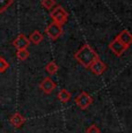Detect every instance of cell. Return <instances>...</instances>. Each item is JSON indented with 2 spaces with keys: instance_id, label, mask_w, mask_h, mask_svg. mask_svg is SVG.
I'll return each mask as SVG.
<instances>
[{
  "instance_id": "8fae6325",
  "label": "cell",
  "mask_w": 132,
  "mask_h": 133,
  "mask_svg": "<svg viewBox=\"0 0 132 133\" xmlns=\"http://www.w3.org/2000/svg\"><path fill=\"white\" fill-rule=\"evenodd\" d=\"M71 97H72L71 93H70V91H67L66 89H62V90L58 93V95H57V98L59 99V101L62 102L63 104L67 103V102L71 99Z\"/></svg>"
},
{
  "instance_id": "7a4b0ae2",
  "label": "cell",
  "mask_w": 132,
  "mask_h": 133,
  "mask_svg": "<svg viewBox=\"0 0 132 133\" xmlns=\"http://www.w3.org/2000/svg\"><path fill=\"white\" fill-rule=\"evenodd\" d=\"M50 16H51L53 22H56V23H58V24H62V25L66 23L68 20L67 12H66L62 6H57L56 8H52L51 13H50Z\"/></svg>"
},
{
  "instance_id": "6da1fadb",
  "label": "cell",
  "mask_w": 132,
  "mask_h": 133,
  "mask_svg": "<svg viewBox=\"0 0 132 133\" xmlns=\"http://www.w3.org/2000/svg\"><path fill=\"white\" fill-rule=\"evenodd\" d=\"M97 58H98V55L95 52V50L88 44H83L74 55V59L77 60L80 65H82L83 67H86V68L89 67L90 64L95 59H97Z\"/></svg>"
},
{
  "instance_id": "52a82bcc",
  "label": "cell",
  "mask_w": 132,
  "mask_h": 133,
  "mask_svg": "<svg viewBox=\"0 0 132 133\" xmlns=\"http://www.w3.org/2000/svg\"><path fill=\"white\" fill-rule=\"evenodd\" d=\"M109 49H110V50L114 52V55H116L117 57H121V56L128 50V48H126L124 44H122L117 38H115V39L109 44Z\"/></svg>"
},
{
  "instance_id": "9c48e42d",
  "label": "cell",
  "mask_w": 132,
  "mask_h": 133,
  "mask_svg": "<svg viewBox=\"0 0 132 133\" xmlns=\"http://www.w3.org/2000/svg\"><path fill=\"white\" fill-rule=\"evenodd\" d=\"M116 38H117L122 44L125 45L128 49H129V46H130L131 43H132V36H131V34H130L129 30H123V31H122Z\"/></svg>"
},
{
  "instance_id": "4fadbf2b",
  "label": "cell",
  "mask_w": 132,
  "mask_h": 133,
  "mask_svg": "<svg viewBox=\"0 0 132 133\" xmlns=\"http://www.w3.org/2000/svg\"><path fill=\"white\" fill-rule=\"evenodd\" d=\"M58 65L55 63V61H50L49 64H47V66H45V71H47V73H49L50 75H55L56 73L58 72Z\"/></svg>"
},
{
  "instance_id": "5b68a950",
  "label": "cell",
  "mask_w": 132,
  "mask_h": 133,
  "mask_svg": "<svg viewBox=\"0 0 132 133\" xmlns=\"http://www.w3.org/2000/svg\"><path fill=\"white\" fill-rule=\"evenodd\" d=\"M56 82L52 80L51 78H49V76H47V78H44L42 80V82L39 83V88L41 90L43 91L44 94H51L53 90L56 89Z\"/></svg>"
},
{
  "instance_id": "2e32d148",
  "label": "cell",
  "mask_w": 132,
  "mask_h": 133,
  "mask_svg": "<svg viewBox=\"0 0 132 133\" xmlns=\"http://www.w3.org/2000/svg\"><path fill=\"white\" fill-rule=\"evenodd\" d=\"M41 4H42V6L44 7L45 9L51 11L53 7L56 6V0H42V1H41Z\"/></svg>"
},
{
  "instance_id": "5bb4252c",
  "label": "cell",
  "mask_w": 132,
  "mask_h": 133,
  "mask_svg": "<svg viewBox=\"0 0 132 133\" xmlns=\"http://www.w3.org/2000/svg\"><path fill=\"white\" fill-rule=\"evenodd\" d=\"M29 51L27 50V49H21V50H17L16 51V57H17V59L19 60H21V61H23V60H26L28 57H29Z\"/></svg>"
},
{
  "instance_id": "7c38bea8",
  "label": "cell",
  "mask_w": 132,
  "mask_h": 133,
  "mask_svg": "<svg viewBox=\"0 0 132 133\" xmlns=\"http://www.w3.org/2000/svg\"><path fill=\"white\" fill-rule=\"evenodd\" d=\"M29 41H30V43H32V44H35V45L39 44V43L43 41V35H42V32L38 31V30H35V31H32V34L30 35Z\"/></svg>"
},
{
  "instance_id": "e0dca14e",
  "label": "cell",
  "mask_w": 132,
  "mask_h": 133,
  "mask_svg": "<svg viewBox=\"0 0 132 133\" xmlns=\"http://www.w3.org/2000/svg\"><path fill=\"white\" fill-rule=\"evenodd\" d=\"M9 68V63L4 57H0V73H5Z\"/></svg>"
},
{
  "instance_id": "3957f363",
  "label": "cell",
  "mask_w": 132,
  "mask_h": 133,
  "mask_svg": "<svg viewBox=\"0 0 132 133\" xmlns=\"http://www.w3.org/2000/svg\"><path fill=\"white\" fill-rule=\"evenodd\" d=\"M45 34L48 35L51 39H58L63 34V25L58 24L56 22H51L47 28H45Z\"/></svg>"
},
{
  "instance_id": "277c9868",
  "label": "cell",
  "mask_w": 132,
  "mask_h": 133,
  "mask_svg": "<svg viewBox=\"0 0 132 133\" xmlns=\"http://www.w3.org/2000/svg\"><path fill=\"white\" fill-rule=\"evenodd\" d=\"M93 103V98L89 94H87L86 91H81V93L75 97V104L81 109L86 110L90 104Z\"/></svg>"
},
{
  "instance_id": "30bf717a",
  "label": "cell",
  "mask_w": 132,
  "mask_h": 133,
  "mask_svg": "<svg viewBox=\"0 0 132 133\" xmlns=\"http://www.w3.org/2000/svg\"><path fill=\"white\" fill-rule=\"evenodd\" d=\"M26 123V118H24L22 115H20L19 112H16V114H14L13 116L11 117V124L13 125L14 127H16V129H19V127H21L22 125Z\"/></svg>"
},
{
  "instance_id": "8992f818",
  "label": "cell",
  "mask_w": 132,
  "mask_h": 133,
  "mask_svg": "<svg viewBox=\"0 0 132 133\" xmlns=\"http://www.w3.org/2000/svg\"><path fill=\"white\" fill-rule=\"evenodd\" d=\"M88 68H89L95 75H101V74H103L104 71L107 70V65L100 59V58H97V59H95L92 64H90V66Z\"/></svg>"
},
{
  "instance_id": "ba28073f",
  "label": "cell",
  "mask_w": 132,
  "mask_h": 133,
  "mask_svg": "<svg viewBox=\"0 0 132 133\" xmlns=\"http://www.w3.org/2000/svg\"><path fill=\"white\" fill-rule=\"evenodd\" d=\"M13 45L16 48V50H21V49H28L30 45V41L26 35L20 34L13 41Z\"/></svg>"
},
{
  "instance_id": "9a60e30c",
  "label": "cell",
  "mask_w": 132,
  "mask_h": 133,
  "mask_svg": "<svg viewBox=\"0 0 132 133\" xmlns=\"http://www.w3.org/2000/svg\"><path fill=\"white\" fill-rule=\"evenodd\" d=\"M13 4V0H0V13L6 12Z\"/></svg>"
},
{
  "instance_id": "ac0fdd59",
  "label": "cell",
  "mask_w": 132,
  "mask_h": 133,
  "mask_svg": "<svg viewBox=\"0 0 132 133\" xmlns=\"http://www.w3.org/2000/svg\"><path fill=\"white\" fill-rule=\"evenodd\" d=\"M86 133H101V130L98 129L96 125H90V126L87 129Z\"/></svg>"
}]
</instances>
